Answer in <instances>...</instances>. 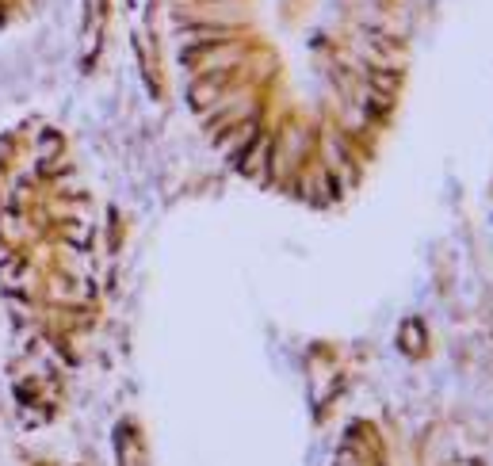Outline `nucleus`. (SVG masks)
I'll return each instance as SVG.
<instances>
[{
	"instance_id": "obj_1",
	"label": "nucleus",
	"mask_w": 493,
	"mask_h": 466,
	"mask_svg": "<svg viewBox=\"0 0 493 466\" xmlns=\"http://www.w3.org/2000/svg\"><path fill=\"white\" fill-rule=\"evenodd\" d=\"M35 0H0V20H8V15L23 12V8H31Z\"/></svg>"
}]
</instances>
